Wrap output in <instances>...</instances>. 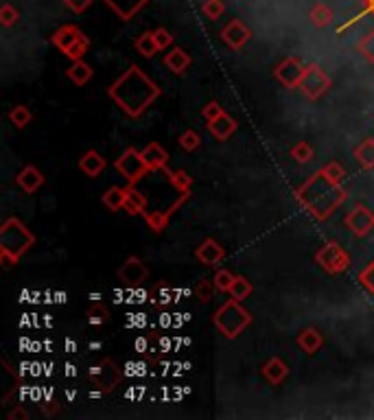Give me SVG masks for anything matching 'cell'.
Masks as SVG:
<instances>
[{
	"mask_svg": "<svg viewBox=\"0 0 374 420\" xmlns=\"http://www.w3.org/2000/svg\"><path fill=\"white\" fill-rule=\"evenodd\" d=\"M107 94H110V99L129 118H138L149 110L151 103L162 94V90L140 66L131 64L125 73L112 83Z\"/></svg>",
	"mask_w": 374,
	"mask_h": 420,
	"instance_id": "cell-1",
	"label": "cell"
},
{
	"mask_svg": "<svg viewBox=\"0 0 374 420\" xmlns=\"http://www.w3.org/2000/svg\"><path fill=\"white\" fill-rule=\"evenodd\" d=\"M296 199L302 203L305 210L316 221H327L346 201V188L340 182H333V179L320 169L313 173L302 186L296 188Z\"/></svg>",
	"mask_w": 374,
	"mask_h": 420,
	"instance_id": "cell-2",
	"label": "cell"
},
{
	"mask_svg": "<svg viewBox=\"0 0 374 420\" xmlns=\"http://www.w3.org/2000/svg\"><path fill=\"white\" fill-rule=\"evenodd\" d=\"M35 245V234L18 217H9L0 225V263L11 269Z\"/></svg>",
	"mask_w": 374,
	"mask_h": 420,
	"instance_id": "cell-3",
	"label": "cell"
},
{
	"mask_svg": "<svg viewBox=\"0 0 374 420\" xmlns=\"http://www.w3.org/2000/svg\"><path fill=\"white\" fill-rule=\"evenodd\" d=\"M212 322H214L217 331H219L223 338L236 340L239 335L252 324V313L243 307V302H239V300L230 298L228 302H223L219 309L214 311Z\"/></svg>",
	"mask_w": 374,
	"mask_h": 420,
	"instance_id": "cell-4",
	"label": "cell"
},
{
	"mask_svg": "<svg viewBox=\"0 0 374 420\" xmlns=\"http://www.w3.org/2000/svg\"><path fill=\"white\" fill-rule=\"evenodd\" d=\"M88 381L99 392L110 394L120 386V381H123V370L116 366L114 359H101V362H96L88 370Z\"/></svg>",
	"mask_w": 374,
	"mask_h": 420,
	"instance_id": "cell-5",
	"label": "cell"
},
{
	"mask_svg": "<svg viewBox=\"0 0 374 420\" xmlns=\"http://www.w3.org/2000/svg\"><path fill=\"white\" fill-rule=\"evenodd\" d=\"M114 166L129 184H138L142 177H147V173H151V169L142 158V151H138L134 147H129V149H125L123 153H120L118 158L114 160Z\"/></svg>",
	"mask_w": 374,
	"mask_h": 420,
	"instance_id": "cell-6",
	"label": "cell"
},
{
	"mask_svg": "<svg viewBox=\"0 0 374 420\" xmlns=\"http://www.w3.org/2000/svg\"><path fill=\"white\" fill-rule=\"evenodd\" d=\"M316 263L327 274H344L351 267V254L340 243H327L316 252Z\"/></svg>",
	"mask_w": 374,
	"mask_h": 420,
	"instance_id": "cell-7",
	"label": "cell"
},
{
	"mask_svg": "<svg viewBox=\"0 0 374 420\" xmlns=\"http://www.w3.org/2000/svg\"><path fill=\"white\" fill-rule=\"evenodd\" d=\"M298 90H302V94L307 99L318 101L331 90V77L324 73L320 66L311 64V66L305 68V75H302V81H300Z\"/></svg>",
	"mask_w": 374,
	"mask_h": 420,
	"instance_id": "cell-8",
	"label": "cell"
},
{
	"mask_svg": "<svg viewBox=\"0 0 374 420\" xmlns=\"http://www.w3.org/2000/svg\"><path fill=\"white\" fill-rule=\"evenodd\" d=\"M305 68L307 66H302V62H300L298 57H287L278 66H276L274 77H276V81H280V86H285L289 90H296V88H300Z\"/></svg>",
	"mask_w": 374,
	"mask_h": 420,
	"instance_id": "cell-9",
	"label": "cell"
},
{
	"mask_svg": "<svg viewBox=\"0 0 374 420\" xmlns=\"http://www.w3.org/2000/svg\"><path fill=\"white\" fill-rule=\"evenodd\" d=\"M344 223L355 236H368L374 228V212L368 206H364V203H357V206H353L351 212L346 214Z\"/></svg>",
	"mask_w": 374,
	"mask_h": 420,
	"instance_id": "cell-10",
	"label": "cell"
},
{
	"mask_svg": "<svg viewBox=\"0 0 374 420\" xmlns=\"http://www.w3.org/2000/svg\"><path fill=\"white\" fill-rule=\"evenodd\" d=\"M116 276H118L120 283H125L129 287H140L144 280L149 278V269H147V265H144V263L138 256H129L123 263V265L118 267Z\"/></svg>",
	"mask_w": 374,
	"mask_h": 420,
	"instance_id": "cell-11",
	"label": "cell"
},
{
	"mask_svg": "<svg viewBox=\"0 0 374 420\" xmlns=\"http://www.w3.org/2000/svg\"><path fill=\"white\" fill-rule=\"evenodd\" d=\"M252 31L243 25L241 20H230L228 25L221 29V40L230 46L232 51H241L243 46L250 42Z\"/></svg>",
	"mask_w": 374,
	"mask_h": 420,
	"instance_id": "cell-12",
	"label": "cell"
},
{
	"mask_svg": "<svg viewBox=\"0 0 374 420\" xmlns=\"http://www.w3.org/2000/svg\"><path fill=\"white\" fill-rule=\"evenodd\" d=\"M186 199H188V195H179L177 201H173L166 210H147V212H144V221H147V225L151 228L153 232L166 230V225H168V221H171L173 212H175L179 206H182Z\"/></svg>",
	"mask_w": 374,
	"mask_h": 420,
	"instance_id": "cell-13",
	"label": "cell"
},
{
	"mask_svg": "<svg viewBox=\"0 0 374 420\" xmlns=\"http://www.w3.org/2000/svg\"><path fill=\"white\" fill-rule=\"evenodd\" d=\"M195 258L201 263V265L212 267L226 258V247L219 241H214V239H204L195 250Z\"/></svg>",
	"mask_w": 374,
	"mask_h": 420,
	"instance_id": "cell-14",
	"label": "cell"
},
{
	"mask_svg": "<svg viewBox=\"0 0 374 420\" xmlns=\"http://www.w3.org/2000/svg\"><path fill=\"white\" fill-rule=\"evenodd\" d=\"M44 182H46L44 173L38 169V166H33V164L24 166V169L16 175V184H18L27 195H33L35 190H40V188L44 186Z\"/></svg>",
	"mask_w": 374,
	"mask_h": 420,
	"instance_id": "cell-15",
	"label": "cell"
},
{
	"mask_svg": "<svg viewBox=\"0 0 374 420\" xmlns=\"http://www.w3.org/2000/svg\"><path fill=\"white\" fill-rule=\"evenodd\" d=\"M149 302L155 309H166L177 302V291H173V287L168 283H155L149 289Z\"/></svg>",
	"mask_w": 374,
	"mask_h": 420,
	"instance_id": "cell-16",
	"label": "cell"
},
{
	"mask_svg": "<svg viewBox=\"0 0 374 420\" xmlns=\"http://www.w3.org/2000/svg\"><path fill=\"white\" fill-rule=\"evenodd\" d=\"M105 158L96 151V149H88L86 153L79 158V171L88 177H99L105 171Z\"/></svg>",
	"mask_w": 374,
	"mask_h": 420,
	"instance_id": "cell-17",
	"label": "cell"
},
{
	"mask_svg": "<svg viewBox=\"0 0 374 420\" xmlns=\"http://www.w3.org/2000/svg\"><path fill=\"white\" fill-rule=\"evenodd\" d=\"M206 129L210 131V134L217 138V140H228L230 138L234 131L239 129V123H236V118H232L230 114H221L219 118H214V121H210V123H206Z\"/></svg>",
	"mask_w": 374,
	"mask_h": 420,
	"instance_id": "cell-18",
	"label": "cell"
},
{
	"mask_svg": "<svg viewBox=\"0 0 374 420\" xmlns=\"http://www.w3.org/2000/svg\"><path fill=\"white\" fill-rule=\"evenodd\" d=\"M296 344H298V348H300V351H302V353H307V355H316V353L320 351V348L324 346V335H322V331L309 327V329H302V331L298 333Z\"/></svg>",
	"mask_w": 374,
	"mask_h": 420,
	"instance_id": "cell-19",
	"label": "cell"
},
{
	"mask_svg": "<svg viewBox=\"0 0 374 420\" xmlns=\"http://www.w3.org/2000/svg\"><path fill=\"white\" fill-rule=\"evenodd\" d=\"M261 375L267 379L272 386H280V383L289 377V366L285 359L280 357H272L267 364L261 368Z\"/></svg>",
	"mask_w": 374,
	"mask_h": 420,
	"instance_id": "cell-20",
	"label": "cell"
},
{
	"mask_svg": "<svg viewBox=\"0 0 374 420\" xmlns=\"http://www.w3.org/2000/svg\"><path fill=\"white\" fill-rule=\"evenodd\" d=\"M142 158L151 171H164L166 162H168V153L162 145H158V142H149V145L142 149Z\"/></svg>",
	"mask_w": 374,
	"mask_h": 420,
	"instance_id": "cell-21",
	"label": "cell"
},
{
	"mask_svg": "<svg viewBox=\"0 0 374 420\" xmlns=\"http://www.w3.org/2000/svg\"><path fill=\"white\" fill-rule=\"evenodd\" d=\"M123 210L127 214H131V217H136V214H142L144 217V212H147V197H144L140 190L134 188V184H129L125 188V206Z\"/></svg>",
	"mask_w": 374,
	"mask_h": 420,
	"instance_id": "cell-22",
	"label": "cell"
},
{
	"mask_svg": "<svg viewBox=\"0 0 374 420\" xmlns=\"http://www.w3.org/2000/svg\"><path fill=\"white\" fill-rule=\"evenodd\" d=\"M81 35H83V33H81L75 25H64V27H59V29L53 33L51 42H53L62 53H66L70 46L81 38Z\"/></svg>",
	"mask_w": 374,
	"mask_h": 420,
	"instance_id": "cell-23",
	"label": "cell"
},
{
	"mask_svg": "<svg viewBox=\"0 0 374 420\" xmlns=\"http://www.w3.org/2000/svg\"><path fill=\"white\" fill-rule=\"evenodd\" d=\"M190 62H192L190 55L184 49H179V46H175V49H171L164 55V66L175 75H184V70L190 66Z\"/></svg>",
	"mask_w": 374,
	"mask_h": 420,
	"instance_id": "cell-24",
	"label": "cell"
},
{
	"mask_svg": "<svg viewBox=\"0 0 374 420\" xmlns=\"http://www.w3.org/2000/svg\"><path fill=\"white\" fill-rule=\"evenodd\" d=\"M105 3L110 5L123 20H129V18H134L149 0H105Z\"/></svg>",
	"mask_w": 374,
	"mask_h": 420,
	"instance_id": "cell-25",
	"label": "cell"
},
{
	"mask_svg": "<svg viewBox=\"0 0 374 420\" xmlns=\"http://www.w3.org/2000/svg\"><path fill=\"white\" fill-rule=\"evenodd\" d=\"M353 153H355V160L359 162L361 169H366V171L374 169V138L361 140Z\"/></svg>",
	"mask_w": 374,
	"mask_h": 420,
	"instance_id": "cell-26",
	"label": "cell"
},
{
	"mask_svg": "<svg viewBox=\"0 0 374 420\" xmlns=\"http://www.w3.org/2000/svg\"><path fill=\"white\" fill-rule=\"evenodd\" d=\"M164 175L168 179V184H171L179 195H190V188H192V177L182 171V169H177V171H171V169H164Z\"/></svg>",
	"mask_w": 374,
	"mask_h": 420,
	"instance_id": "cell-27",
	"label": "cell"
},
{
	"mask_svg": "<svg viewBox=\"0 0 374 420\" xmlns=\"http://www.w3.org/2000/svg\"><path fill=\"white\" fill-rule=\"evenodd\" d=\"M101 203L110 210V212H118L120 208L125 206V188L120 186H110L107 190H103L101 195Z\"/></svg>",
	"mask_w": 374,
	"mask_h": 420,
	"instance_id": "cell-28",
	"label": "cell"
},
{
	"mask_svg": "<svg viewBox=\"0 0 374 420\" xmlns=\"http://www.w3.org/2000/svg\"><path fill=\"white\" fill-rule=\"evenodd\" d=\"M66 75L72 83H77V86H86V83L92 79V68L83 62V59H79V62H72V66L66 70Z\"/></svg>",
	"mask_w": 374,
	"mask_h": 420,
	"instance_id": "cell-29",
	"label": "cell"
},
{
	"mask_svg": "<svg viewBox=\"0 0 374 420\" xmlns=\"http://www.w3.org/2000/svg\"><path fill=\"white\" fill-rule=\"evenodd\" d=\"M134 49H136L142 57H153L155 53L160 51V46H158V42H155L153 31H144L142 35H138V38H136Z\"/></svg>",
	"mask_w": 374,
	"mask_h": 420,
	"instance_id": "cell-30",
	"label": "cell"
},
{
	"mask_svg": "<svg viewBox=\"0 0 374 420\" xmlns=\"http://www.w3.org/2000/svg\"><path fill=\"white\" fill-rule=\"evenodd\" d=\"M252 291H254V287H252V283L245 278V276H234V283L230 287V298L239 300V302H243V300H248L252 296Z\"/></svg>",
	"mask_w": 374,
	"mask_h": 420,
	"instance_id": "cell-31",
	"label": "cell"
},
{
	"mask_svg": "<svg viewBox=\"0 0 374 420\" xmlns=\"http://www.w3.org/2000/svg\"><path fill=\"white\" fill-rule=\"evenodd\" d=\"M31 118H33V114H31V110L27 105H14L9 110V121H11V125L14 127H18V129H24L27 127L29 123H31Z\"/></svg>",
	"mask_w": 374,
	"mask_h": 420,
	"instance_id": "cell-32",
	"label": "cell"
},
{
	"mask_svg": "<svg viewBox=\"0 0 374 420\" xmlns=\"http://www.w3.org/2000/svg\"><path fill=\"white\" fill-rule=\"evenodd\" d=\"M86 318H88V322H90V324H94V327H101V324L110 322V311H107V307H105V305H101V302H94L92 307H88V311H86Z\"/></svg>",
	"mask_w": 374,
	"mask_h": 420,
	"instance_id": "cell-33",
	"label": "cell"
},
{
	"mask_svg": "<svg viewBox=\"0 0 374 420\" xmlns=\"http://www.w3.org/2000/svg\"><path fill=\"white\" fill-rule=\"evenodd\" d=\"M289 155H292V158H294L296 162H300V164H307V162H311V160H313V147L309 145L307 140H300L298 145H294V147H292V151H289Z\"/></svg>",
	"mask_w": 374,
	"mask_h": 420,
	"instance_id": "cell-34",
	"label": "cell"
},
{
	"mask_svg": "<svg viewBox=\"0 0 374 420\" xmlns=\"http://www.w3.org/2000/svg\"><path fill=\"white\" fill-rule=\"evenodd\" d=\"M212 280H214L217 291L228 294V291H230L232 283H234V274L230 269H217V274L212 276Z\"/></svg>",
	"mask_w": 374,
	"mask_h": 420,
	"instance_id": "cell-35",
	"label": "cell"
},
{
	"mask_svg": "<svg viewBox=\"0 0 374 420\" xmlns=\"http://www.w3.org/2000/svg\"><path fill=\"white\" fill-rule=\"evenodd\" d=\"M201 145V136L197 134L195 129H186L182 136H179V147H182L184 151L192 153V151H197Z\"/></svg>",
	"mask_w": 374,
	"mask_h": 420,
	"instance_id": "cell-36",
	"label": "cell"
},
{
	"mask_svg": "<svg viewBox=\"0 0 374 420\" xmlns=\"http://www.w3.org/2000/svg\"><path fill=\"white\" fill-rule=\"evenodd\" d=\"M88 49H90V42H88V38L86 35H81V38L70 46V49L64 53L68 59H72V62H79V59H83V55L88 53Z\"/></svg>",
	"mask_w": 374,
	"mask_h": 420,
	"instance_id": "cell-37",
	"label": "cell"
},
{
	"mask_svg": "<svg viewBox=\"0 0 374 420\" xmlns=\"http://www.w3.org/2000/svg\"><path fill=\"white\" fill-rule=\"evenodd\" d=\"M214 291H217V287H214V280H199L197 283V287H195V296H197V300L201 305H206V302H210L212 300V296H214Z\"/></svg>",
	"mask_w": 374,
	"mask_h": 420,
	"instance_id": "cell-38",
	"label": "cell"
},
{
	"mask_svg": "<svg viewBox=\"0 0 374 420\" xmlns=\"http://www.w3.org/2000/svg\"><path fill=\"white\" fill-rule=\"evenodd\" d=\"M333 20V14H331V9L327 5H316L311 11V22L316 27H327L329 22Z\"/></svg>",
	"mask_w": 374,
	"mask_h": 420,
	"instance_id": "cell-39",
	"label": "cell"
},
{
	"mask_svg": "<svg viewBox=\"0 0 374 420\" xmlns=\"http://www.w3.org/2000/svg\"><path fill=\"white\" fill-rule=\"evenodd\" d=\"M322 171L327 173V175L333 179V182H340V184L344 182V177H346V169H344L340 162H335V160H331L329 164H324Z\"/></svg>",
	"mask_w": 374,
	"mask_h": 420,
	"instance_id": "cell-40",
	"label": "cell"
},
{
	"mask_svg": "<svg viewBox=\"0 0 374 420\" xmlns=\"http://www.w3.org/2000/svg\"><path fill=\"white\" fill-rule=\"evenodd\" d=\"M359 283H361V287H364L366 291H370L374 296V261L370 263L366 269L359 272Z\"/></svg>",
	"mask_w": 374,
	"mask_h": 420,
	"instance_id": "cell-41",
	"label": "cell"
},
{
	"mask_svg": "<svg viewBox=\"0 0 374 420\" xmlns=\"http://www.w3.org/2000/svg\"><path fill=\"white\" fill-rule=\"evenodd\" d=\"M221 114H223V107L219 105V101H210V103H206L201 107V116H204V121H206V123L214 121V118H219Z\"/></svg>",
	"mask_w": 374,
	"mask_h": 420,
	"instance_id": "cell-42",
	"label": "cell"
},
{
	"mask_svg": "<svg viewBox=\"0 0 374 420\" xmlns=\"http://www.w3.org/2000/svg\"><path fill=\"white\" fill-rule=\"evenodd\" d=\"M204 14L210 20H217L223 14V3L221 0H206V3H204Z\"/></svg>",
	"mask_w": 374,
	"mask_h": 420,
	"instance_id": "cell-43",
	"label": "cell"
},
{
	"mask_svg": "<svg viewBox=\"0 0 374 420\" xmlns=\"http://www.w3.org/2000/svg\"><path fill=\"white\" fill-rule=\"evenodd\" d=\"M20 18L18 14V9H14L11 5H5L3 9H0V22H3L5 27H11V25H16Z\"/></svg>",
	"mask_w": 374,
	"mask_h": 420,
	"instance_id": "cell-44",
	"label": "cell"
},
{
	"mask_svg": "<svg viewBox=\"0 0 374 420\" xmlns=\"http://www.w3.org/2000/svg\"><path fill=\"white\" fill-rule=\"evenodd\" d=\"M359 51L364 53V57H366L368 62H370V64L374 66V31H372V33L368 35V38H366L364 42L359 44Z\"/></svg>",
	"mask_w": 374,
	"mask_h": 420,
	"instance_id": "cell-45",
	"label": "cell"
},
{
	"mask_svg": "<svg viewBox=\"0 0 374 420\" xmlns=\"http://www.w3.org/2000/svg\"><path fill=\"white\" fill-rule=\"evenodd\" d=\"M153 35H155V42H158V46H160V51H162V49H168V46L173 44V35L168 33L166 29H162V27L155 29Z\"/></svg>",
	"mask_w": 374,
	"mask_h": 420,
	"instance_id": "cell-46",
	"label": "cell"
},
{
	"mask_svg": "<svg viewBox=\"0 0 374 420\" xmlns=\"http://www.w3.org/2000/svg\"><path fill=\"white\" fill-rule=\"evenodd\" d=\"M62 3L70 9V11H75V14H83L94 0H62Z\"/></svg>",
	"mask_w": 374,
	"mask_h": 420,
	"instance_id": "cell-47",
	"label": "cell"
},
{
	"mask_svg": "<svg viewBox=\"0 0 374 420\" xmlns=\"http://www.w3.org/2000/svg\"><path fill=\"white\" fill-rule=\"evenodd\" d=\"M9 418H29V414L24 412V410H20V407H18L16 412H11V414H9Z\"/></svg>",
	"mask_w": 374,
	"mask_h": 420,
	"instance_id": "cell-48",
	"label": "cell"
},
{
	"mask_svg": "<svg viewBox=\"0 0 374 420\" xmlns=\"http://www.w3.org/2000/svg\"><path fill=\"white\" fill-rule=\"evenodd\" d=\"M366 5H368V9L372 11V14H374V0H366Z\"/></svg>",
	"mask_w": 374,
	"mask_h": 420,
	"instance_id": "cell-49",
	"label": "cell"
}]
</instances>
